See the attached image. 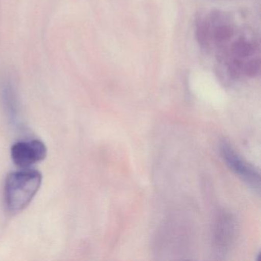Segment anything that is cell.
I'll use <instances>...</instances> for the list:
<instances>
[{
	"mask_svg": "<svg viewBox=\"0 0 261 261\" xmlns=\"http://www.w3.org/2000/svg\"><path fill=\"white\" fill-rule=\"evenodd\" d=\"M42 180L37 171L25 169L10 174L4 187L7 209L13 213L25 209L39 192Z\"/></svg>",
	"mask_w": 261,
	"mask_h": 261,
	"instance_id": "6da1fadb",
	"label": "cell"
},
{
	"mask_svg": "<svg viewBox=\"0 0 261 261\" xmlns=\"http://www.w3.org/2000/svg\"><path fill=\"white\" fill-rule=\"evenodd\" d=\"M237 236V223L229 212H220L215 218L212 233V247L216 259H221L230 251Z\"/></svg>",
	"mask_w": 261,
	"mask_h": 261,
	"instance_id": "7a4b0ae2",
	"label": "cell"
},
{
	"mask_svg": "<svg viewBox=\"0 0 261 261\" xmlns=\"http://www.w3.org/2000/svg\"><path fill=\"white\" fill-rule=\"evenodd\" d=\"M220 150L229 169L233 171L247 186L259 190L260 187V174L259 171L240 155L228 142L225 140L221 142Z\"/></svg>",
	"mask_w": 261,
	"mask_h": 261,
	"instance_id": "3957f363",
	"label": "cell"
},
{
	"mask_svg": "<svg viewBox=\"0 0 261 261\" xmlns=\"http://www.w3.org/2000/svg\"><path fill=\"white\" fill-rule=\"evenodd\" d=\"M46 155V146L40 140L18 142L12 146V160L21 169H28L33 165L42 161Z\"/></svg>",
	"mask_w": 261,
	"mask_h": 261,
	"instance_id": "277c9868",
	"label": "cell"
},
{
	"mask_svg": "<svg viewBox=\"0 0 261 261\" xmlns=\"http://www.w3.org/2000/svg\"><path fill=\"white\" fill-rule=\"evenodd\" d=\"M0 95L9 118L13 123H17L19 117V101L14 82L10 76H4L0 81Z\"/></svg>",
	"mask_w": 261,
	"mask_h": 261,
	"instance_id": "5b68a950",
	"label": "cell"
},
{
	"mask_svg": "<svg viewBox=\"0 0 261 261\" xmlns=\"http://www.w3.org/2000/svg\"><path fill=\"white\" fill-rule=\"evenodd\" d=\"M232 53L237 59H245L254 53V47L245 40H238L232 45Z\"/></svg>",
	"mask_w": 261,
	"mask_h": 261,
	"instance_id": "8992f818",
	"label": "cell"
},
{
	"mask_svg": "<svg viewBox=\"0 0 261 261\" xmlns=\"http://www.w3.org/2000/svg\"><path fill=\"white\" fill-rule=\"evenodd\" d=\"M209 23L207 20L204 19H198L197 22V37H198V42L201 45H206L207 44L209 38Z\"/></svg>",
	"mask_w": 261,
	"mask_h": 261,
	"instance_id": "52a82bcc",
	"label": "cell"
},
{
	"mask_svg": "<svg viewBox=\"0 0 261 261\" xmlns=\"http://www.w3.org/2000/svg\"><path fill=\"white\" fill-rule=\"evenodd\" d=\"M233 36V30L228 25H221L215 32V39L218 43L227 42Z\"/></svg>",
	"mask_w": 261,
	"mask_h": 261,
	"instance_id": "ba28073f",
	"label": "cell"
},
{
	"mask_svg": "<svg viewBox=\"0 0 261 261\" xmlns=\"http://www.w3.org/2000/svg\"><path fill=\"white\" fill-rule=\"evenodd\" d=\"M260 69V62L259 59L249 61L244 65V73L248 77H253L257 75Z\"/></svg>",
	"mask_w": 261,
	"mask_h": 261,
	"instance_id": "9c48e42d",
	"label": "cell"
}]
</instances>
